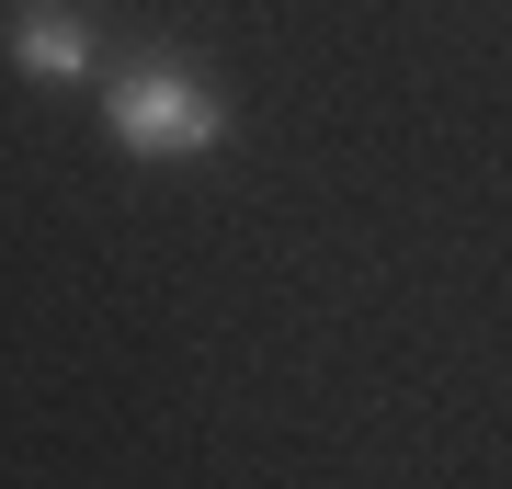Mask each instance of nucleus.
<instances>
[{"mask_svg":"<svg viewBox=\"0 0 512 489\" xmlns=\"http://www.w3.org/2000/svg\"><path fill=\"white\" fill-rule=\"evenodd\" d=\"M12 69L23 80H103V35L80 0H12Z\"/></svg>","mask_w":512,"mask_h":489,"instance_id":"f03ea898","label":"nucleus"},{"mask_svg":"<svg viewBox=\"0 0 512 489\" xmlns=\"http://www.w3.org/2000/svg\"><path fill=\"white\" fill-rule=\"evenodd\" d=\"M103 126L137 160H205L228 137V91L194 57H126V69H103Z\"/></svg>","mask_w":512,"mask_h":489,"instance_id":"f257e3e1","label":"nucleus"}]
</instances>
